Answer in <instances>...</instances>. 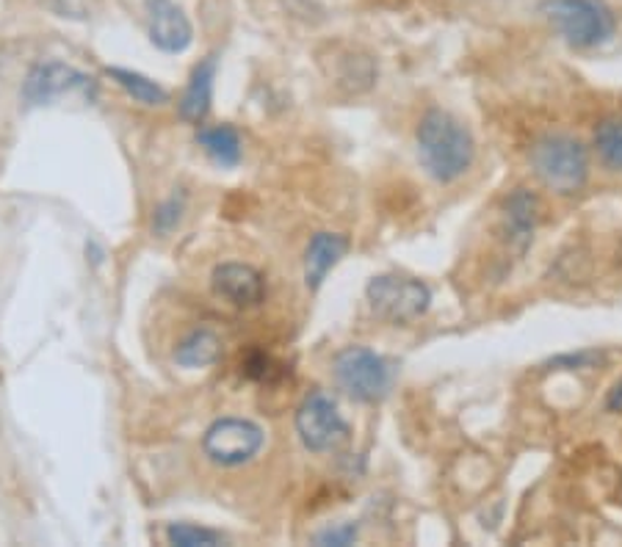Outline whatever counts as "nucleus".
I'll return each mask as SVG.
<instances>
[{"instance_id":"nucleus-5","label":"nucleus","mask_w":622,"mask_h":547,"mask_svg":"<svg viewBox=\"0 0 622 547\" xmlns=\"http://www.w3.org/2000/svg\"><path fill=\"white\" fill-rule=\"evenodd\" d=\"M369 304L380 319L393 324H412L426 315L432 304V290L421 279L401 277V274H380L365 288Z\"/></svg>"},{"instance_id":"nucleus-4","label":"nucleus","mask_w":622,"mask_h":547,"mask_svg":"<svg viewBox=\"0 0 622 547\" xmlns=\"http://www.w3.org/2000/svg\"><path fill=\"white\" fill-rule=\"evenodd\" d=\"M333 376L340 390L360 403H374L390 393V362L365 346H346L333 360Z\"/></svg>"},{"instance_id":"nucleus-15","label":"nucleus","mask_w":622,"mask_h":547,"mask_svg":"<svg viewBox=\"0 0 622 547\" xmlns=\"http://www.w3.org/2000/svg\"><path fill=\"white\" fill-rule=\"evenodd\" d=\"M219 357H222V337L213 330H206V326L188 332L175 349V362L181 368H188V371L213 365V362H219Z\"/></svg>"},{"instance_id":"nucleus-22","label":"nucleus","mask_w":622,"mask_h":547,"mask_svg":"<svg viewBox=\"0 0 622 547\" xmlns=\"http://www.w3.org/2000/svg\"><path fill=\"white\" fill-rule=\"evenodd\" d=\"M606 409H609V412H622V380L609 390V398H606Z\"/></svg>"},{"instance_id":"nucleus-14","label":"nucleus","mask_w":622,"mask_h":547,"mask_svg":"<svg viewBox=\"0 0 622 547\" xmlns=\"http://www.w3.org/2000/svg\"><path fill=\"white\" fill-rule=\"evenodd\" d=\"M197 145L206 150V156L211 158L219 166L231 169L241 163L244 145L241 136L233 125H206L197 130Z\"/></svg>"},{"instance_id":"nucleus-2","label":"nucleus","mask_w":622,"mask_h":547,"mask_svg":"<svg viewBox=\"0 0 622 547\" xmlns=\"http://www.w3.org/2000/svg\"><path fill=\"white\" fill-rule=\"evenodd\" d=\"M539 14L570 48L579 50L600 48L617 30L614 12L606 0H543Z\"/></svg>"},{"instance_id":"nucleus-12","label":"nucleus","mask_w":622,"mask_h":547,"mask_svg":"<svg viewBox=\"0 0 622 547\" xmlns=\"http://www.w3.org/2000/svg\"><path fill=\"white\" fill-rule=\"evenodd\" d=\"M349 238L340 233H315L304 249V285L310 290H319L324 285L326 274L346 258L349 252Z\"/></svg>"},{"instance_id":"nucleus-11","label":"nucleus","mask_w":622,"mask_h":547,"mask_svg":"<svg viewBox=\"0 0 622 547\" xmlns=\"http://www.w3.org/2000/svg\"><path fill=\"white\" fill-rule=\"evenodd\" d=\"M539 219H543V202L532 188H514L507 199H503V235H507L509 249L523 254L528 249L537 229Z\"/></svg>"},{"instance_id":"nucleus-17","label":"nucleus","mask_w":622,"mask_h":547,"mask_svg":"<svg viewBox=\"0 0 622 547\" xmlns=\"http://www.w3.org/2000/svg\"><path fill=\"white\" fill-rule=\"evenodd\" d=\"M595 150L609 169H622V120L611 116L595 127Z\"/></svg>"},{"instance_id":"nucleus-6","label":"nucleus","mask_w":622,"mask_h":547,"mask_svg":"<svg viewBox=\"0 0 622 547\" xmlns=\"http://www.w3.org/2000/svg\"><path fill=\"white\" fill-rule=\"evenodd\" d=\"M297 434L308 451L329 453L344 446L351 428L338 412V403L326 393L313 390L297 409Z\"/></svg>"},{"instance_id":"nucleus-16","label":"nucleus","mask_w":622,"mask_h":547,"mask_svg":"<svg viewBox=\"0 0 622 547\" xmlns=\"http://www.w3.org/2000/svg\"><path fill=\"white\" fill-rule=\"evenodd\" d=\"M109 78L125 91L127 97H134L141 105H163L170 102V91L163 89L158 80L147 78V75L134 73V70H122V66H109Z\"/></svg>"},{"instance_id":"nucleus-20","label":"nucleus","mask_w":622,"mask_h":547,"mask_svg":"<svg viewBox=\"0 0 622 547\" xmlns=\"http://www.w3.org/2000/svg\"><path fill=\"white\" fill-rule=\"evenodd\" d=\"M357 534H360V529H357L354 523H338V525H329V529L319 531V534L313 536V542L324 547H346V545H354Z\"/></svg>"},{"instance_id":"nucleus-1","label":"nucleus","mask_w":622,"mask_h":547,"mask_svg":"<svg viewBox=\"0 0 622 547\" xmlns=\"http://www.w3.org/2000/svg\"><path fill=\"white\" fill-rule=\"evenodd\" d=\"M418 161L432 181L457 183L476 158V141L471 130L453 114L443 109H430L421 116L415 130Z\"/></svg>"},{"instance_id":"nucleus-7","label":"nucleus","mask_w":622,"mask_h":547,"mask_svg":"<svg viewBox=\"0 0 622 547\" xmlns=\"http://www.w3.org/2000/svg\"><path fill=\"white\" fill-rule=\"evenodd\" d=\"M263 428L244 418H219L208 426L202 448L211 462L222 468H238L254 459L263 448Z\"/></svg>"},{"instance_id":"nucleus-13","label":"nucleus","mask_w":622,"mask_h":547,"mask_svg":"<svg viewBox=\"0 0 622 547\" xmlns=\"http://www.w3.org/2000/svg\"><path fill=\"white\" fill-rule=\"evenodd\" d=\"M216 70H219V59L216 55H208L202 59L200 64L194 66L191 78H188L186 91L181 97V116L191 125H202V120L208 116L211 111V102H213V80H216Z\"/></svg>"},{"instance_id":"nucleus-9","label":"nucleus","mask_w":622,"mask_h":547,"mask_svg":"<svg viewBox=\"0 0 622 547\" xmlns=\"http://www.w3.org/2000/svg\"><path fill=\"white\" fill-rule=\"evenodd\" d=\"M147 34L150 42L163 53H186L194 42V28L188 14L175 0H145Z\"/></svg>"},{"instance_id":"nucleus-10","label":"nucleus","mask_w":622,"mask_h":547,"mask_svg":"<svg viewBox=\"0 0 622 547\" xmlns=\"http://www.w3.org/2000/svg\"><path fill=\"white\" fill-rule=\"evenodd\" d=\"M213 294L233 307H254L266 296V279L247 263H222L211 274Z\"/></svg>"},{"instance_id":"nucleus-19","label":"nucleus","mask_w":622,"mask_h":547,"mask_svg":"<svg viewBox=\"0 0 622 547\" xmlns=\"http://www.w3.org/2000/svg\"><path fill=\"white\" fill-rule=\"evenodd\" d=\"M183 211H186V197H177V194H172L166 202H161L156 208V213H152V229H156L158 235H166L172 233V229L181 224L183 219Z\"/></svg>"},{"instance_id":"nucleus-18","label":"nucleus","mask_w":622,"mask_h":547,"mask_svg":"<svg viewBox=\"0 0 622 547\" xmlns=\"http://www.w3.org/2000/svg\"><path fill=\"white\" fill-rule=\"evenodd\" d=\"M166 542L177 547H216L224 545V534L219 531L206 529V525H194V523H172L166 529Z\"/></svg>"},{"instance_id":"nucleus-21","label":"nucleus","mask_w":622,"mask_h":547,"mask_svg":"<svg viewBox=\"0 0 622 547\" xmlns=\"http://www.w3.org/2000/svg\"><path fill=\"white\" fill-rule=\"evenodd\" d=\"M598 360V351H579V355H562L550 360V368H559V371H579V368H593V362Z\"/></svg>"},{"instance_id":"nucleus-3","label":"nucleus","mask_w":622,"mask_h":547,"mask_svg":"<svg viewBox=\"0 0 622 547\" xmlns=\"http://www.w3.org/2000/svg\"><path fill=\"white\" fill-rule=\"evenodd\" d=\"M534 175L545 188L556 194H575L589 177V152L575 136L548 133L532 147Z\"/></svg>"},{"instance_id":"nucleus-8","label":"nucleus","mask_w":622,"mask_h":547,"mask_svg":"<svg viewBox=\"0 0 622 547\" xmlns=\"http://www.w3.org/2000/svg\"><path fill=\"white\" fill-rule=\"evenodd\" d=\"M73 91L95 95V84H91L89 75L75 70V66L50 59L30 66L20 97L25 100V105H50V102H55L59 97L73 95Z\"/></svg>"}]
</instances>
